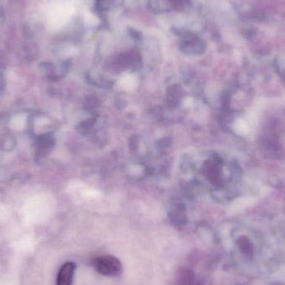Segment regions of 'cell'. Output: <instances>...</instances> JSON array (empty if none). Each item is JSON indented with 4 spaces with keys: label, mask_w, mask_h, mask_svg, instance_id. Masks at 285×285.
Returning a JSON list of instances; mask_svg holds the SVG:
<instances>
[{
    "label": "cell",
    "mask_w": 285,
    "mask_h": 285,
    "mask_svg": "<svg viewBox=\"0 0 285 285\" xmlns=\"http://www.w3.org/2000/svg\"><path fill=\"white\" fill-rule=\"evenodd\" d=\"M93 265L99 274L108 277L119 275L122 271V265L115 256H99L94 260Z\"/></svg>",
    "instance_id": "6da1fadb"
},
{
    "label": "cell",
    "mask_w": 285,
    "mask_h": 285,
    "mask_svg": "<svg viewBox=\"0 0 285 285\" xmlns=\"http://www.w3.org/2000/svg\"><path fill=\"white\" fill-rule=\"evenodd\" d=\"M75 265L73 263H66L63 265L58 274L57 285H72Z\"/></svg>",
    "instance_id": "7a4b0ae2"
},
{
    "label": "cell",
    "mask_w": 285,
    "mask_h": 285,
    "mask_svg": "<svg viewBox=\"0 0 285 285\" xmlns=\"http://www.w3.org/2000/svg\"><path fill=\"white\" fill-rule=\"evenodd\" d=\"M254 121H255V117L253 115L247 116L246 119H240L234 124V129L238 134L245 135L250 132L253 127V122Z\"/></svg>",
    "instance_id": "3957f363"
},
{
    "label": "cell",
    "mask_w": 285,
    "mask_h": 285,
    "mask_svg": "<svg viewBox=\"0 0 285 285\" xmlns=\"http://www.w3.org/2000/svg\"><path fill=\"white\" fill-rule=\"evenodd\" d=\"M120 86L123 90L130 92V91L135 90L137 87V80H136L135 77H133V75H127L121 78V80L120 81Z\"/></svg>",
    "instance_id": "277c9868"
},
{
    "label": "cell",
    "mask_w": 285,
    "mask_h": 285,
    "mask_svg": "<svg viewBox=\"0 0 285 285\" xmlns=\"http://www.w3.org/2000/svg\"><path fill=\"white\" fill-rule=\"evenodd\" d=\"M15 140L11 136H5L0 138V149L2 150H11L14 148Z\"/></svg>",
    "instance_id": "5b68a950"
}]
</instances>
